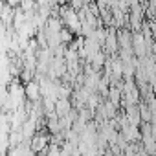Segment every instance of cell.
<instances>
[{
    "mask_svg": "<svg viewBox=\"0 0 156 156\" xmlns=\"http://www.w3.org/2000/svg\"><path fill=\"white\" fill-rule=\"evenodd\" d=\"M24 94L30 98V101H37V99L41 98V87H39L37 83H28Z\"/></svg>",
    "mask_w": 156,
    "mask_h": 156,
    "instance_id": "277c9868",
    "label": "cell"
},
{
    "mask_svg": "<svg viewBox=\"0 0 156 156\" xmlns=\"http://www.w3.org/2000/svg\"><path fill=\"white\" fill-rule=\"evenodd\" d=\"M61 15H62V22L68 26V30H70L72 33L81 30V20H79V15H77L75 9H72V8H62V9H61Z\"/></svg>",
    "mask_w": 156,
    "mask_h": 156,
    "instance_id": "6da1fadb",
    "label": "cell"
},
{
    "mask_svg": "<svg viewBox=\"0 0 156 156\" xmlns=\"http://www.w3.org/2000/svg\"><path fill=\"white\" fill-rule=\"evenodd\" d=\"M11 61L6 53H0V85H6L11 79Z\"/></svg>",
    "mask_w": 156,
    "mask_h": 156,
    "instance_id": "7a4b0ae2",
    "label": "cell"
},
{
    "mask_svg": "<svg viewBox=\"0 0 156 156\" xmlns=\"http://www.w3.org/2000/svg\"><path fill=\"white\" fill-rule=\"evenodd\" d=\"M132 48H134V51H136V55H140V57H143L145 55V37L141 35V33H136L134 37H132Z\"/></svg>",
    "mask_w": 156,
    "mask_h": 156,
    "instance_id": "3957f363",
    "label": "cell"
},
{
    "mask_svg": "<svg viewBox=\"0 0 156 156\" xmlns=\"http://www.w3.org/2000/svg\"><path fill=\"white\" fill-rule=\"evenodd\" d=\"M46 145H48V140H46V136H42V134H37V136H33V140H31V149L33 151H44L46 149Z\"/></svg>",
    "mask_w": 156,
    "mask_h": 156,
    "instance_id": "5b68a950",
    "label": "cell"
},
{
    "mask_svg": "<svg viewBox=\"0 0 156 156\" xmlns=\"http://www.w3.org/2000/svg\"><path fill=\"white\" fill-rule=\"evenodd\" d=\"M55 110H57V114H66V112L70 110V105H68V101H66V99H61V101H57V105H55Z\"/></svg>",
    "mask_w": 156,
    "mask_h": 156,
    "instance_id": "8992f818",
    "label": "cell"
}]
</instances>
